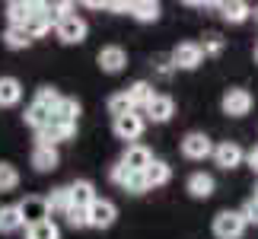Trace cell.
<instances>
[{
  "mask_svg": "<svg viewBox=\"0 0 258 239\" xmlns=\"http://www.w3.org/2000/svg\"><path fill=\"white\" fill-rule=\"evenodd\" d=\"M172 71H198L204 64V51L198 42H178L172 48Z\"/></svg>",
  "mask_w": 258,
  "mask_h": 239,
  "instance_id": "4",
  "label": "cell"
},
{
  "mask_svg": "<svg viewBox=\"0 0 258 239\" xmlns=\"http://www.w3.org/2000/svg\"><path fill=\"white\" fill-rule=\"evenodd\" d=\"M16 207H19V217H23L26 226L48 220V204H45V198H38V195H29L26 201H19Z\"/></svg>",
  "mask_w": 258,
  "mask_h": 239,
  "instance_id": "14",
  "label": "cell"
},
{
  "mask_svg": "<svg viewBox=\"0 0 258 239\" xmlns=\"http://www.w3.org/2000/svg\"><path fill=\"white\" fill-rule=\"evenodd\" d=\"M23 102V83L16 77H0V108H13Z\"/></svg>",
  "mask_w": 258,
  "mask_h": 239,
  "instance_id": "19",
  "label": "cell"
},
{
  "mask_svg": "<svg viewBox=\"0 0 258 239\" xmlns=\"http://www.w3.org/2000/svg\"><path fill=\"white\" fill-rule=\"evenodd\" d=\"M64 217H67V226H74V230H83L86 226V211L83 207H71Z\"/></svg>",
  "mask_w": 258,
  "mask_h": 239,
  "instance_id": "35",
  "label": "cell"
},
{
  "mask_svg": "<svg viewBox=\"0 0 258 239\" xmlns=\"http://www.w3.org/2000/svg\"><path fill=\"white\" fill-rule=\"evenodd\" d=\"M80 112H83V105L77 102L74 96H61V102L54 105V115H51V118H57V122H74V125H77Z\"/></svg>",
  "mask_w": 258,
  "mask_h": 239,
  "instance_id": "24",
  "label": "cell"
},
{
  "mask_svg": "<svg viewBox=\"0 0 258 239\" xmlns=\"http://www.w3.org/2000/svg\"><path fill=\"white\" fill-rule=\"evenodd\" d=\"M96 64H99L102 74H121L127 67V51L121 45H102L99 54H96Z\"/></svg>",
  "mask_w": 258,
  "mask_h": 239,
  "instance_id": "8",
  "label": "cell"
},
{
  "mask_svg": "<svg viewBox=\"0 0 258 239\" xmlns=\"http://www.w3.org/2000/svg\"><path fill=\"white\" fill-rule=\"evenodd\" d=\"M160 13H163V7L156 0H131L127 4V16L137 19V23H156Z\"/></svg>",
  "mask_w": 258,
  "mask_h": 239,
  "instance_id": "18",
  "label": "cell"
},
{
  "mask_svg": "<svg viewBox=\"0 0 258 239\" xmlns=\"http://www.w3.org/2000/svg\"><path fill=\"white\" fill-rule=\"evenodd\" d=\"M118 163H121L127 172H144V169L153 163V153H150V147H144V144H127V150L121 153Z\"/></svg>",
  "mask_w": 258,
  "mask_h": 239,
  "instance_id": "12",
  "label": "cell"
},
{
  "mask_svg": "<svg viewBox=\"0 0 258 239\" xmlns=\"http://www.w3.org/2000/svg\"><path fill=\"white\" fill-rule=\"evenodd\" d=\"M214 153V144H211V137H207L204 131H188L185 137H182V156L185 159H207Z\"/></svg>",
  "mask_w": 258,
  "mask_h": 239,
  "instance_id": "9",
  "label": "cell"
},
{
  "mask_svg": "<svg viewBox=\"0 0 258 239\" xmlns=\"http://www.w3.org/2000/svg\"><path fill=\"white\" fill-rule=\"evenodd\" d=\"M255 23H258V7H255Z\"/></svg>",
  "mask_w": 258,
  "mask_h": 239,
  "instance_id": "39",
  "label": "cell"
},
{
  "mask_svg": "<svg viewBox=\"0 0 258 239\" xmlns=\"http://www.w3.org/2000/svg\"><path fill=\"white\" fill-rule=\"evenodd\" d=\"M124 93H127V99H131V108H134V112H144L147 102H150V99L156 96V93H153V86L147 83V80H137V83H131V86L124 89Z\"/></svg>",
  "mask_w": 258,
  "mask_h": 239,
  "instance_id": "21",
  "label": "cell"
},
{
  "mask_svg": "<svg viewBox=\"0 0 258 239\" xmlns=\"http://www.w3.org/2000/svg\"><path fill=\"white\" fill-rule=\"evenodd\" d=\"M23 118H26V125L32 128V131H42V128H48V125H51V112H48L45 105H38V102H32V105H29Z\"/></svg>",
  "mask_w": 258,
  "mask_h": 239,
  "instance_id": "26",
  "label": "cell"
},
{
  "mask_svg": "<svg viewBox=\"0 0 258 239\" xmlns=\"http://www.w3.org/2000/svg\"><path fill=\"white\" fill-rule=\"evenodd\" d=\"M172 115H175V102H172V96H166V93H156L144 108V122H153V125H166Z\"/></svg>",
  "mask_w": 258,
  "mask_h": 239,
  "instance_id": "10",
  "label": "cell"
},
{
  "mask_svg": "<svg viewBox=\"0 0 258 239\" xmlns=\"http://www.w3.org/2000/svg\"><path fill=\"white\" fill-rule=\"evenodd\" d=\"M77 137V125L74 122H57L51 118V125L42 128V131H35V144H45V147H57L64 141H74Z\"/></svg>",
  "mask_w": 258,
  "mask_h": 239,
  "instance_id": "6",
  "label": "cell"
},
{
  "mask_svg": "<svg viewBox=\"0 0 258 239\" xmlns=\"http://www.w3.org/2000/svg\"><path fill=\"white\" fill-rule=\"evenodd\" d=\"M86 32H89V26H86V19L83 16H64V19H57L54 23V35H57V42L61 45H83L86 42Z\"/></svg>",
  "mask_w": 258,
  "mask_h": 239,
  "instance_id": "1",
  "label": "cell"
},
{
  "mask_svg": "<svg viewBox=\"0 0 258 239\" xmlns=\"http://www.w3.org/2000/svg\"><path fill=\"white\" fill-rule=\"evenodd\" d=\"M45 204H48V214H67L71 211V195H67V188H51Z\"/></svg>",
  "mask_w": 258,
  "mask_h": 239,
  "instance_id": "29",
  "label": "cell"
},
{
  "mask_svg": "<svg viewBox=\"0 0 258 239\" xmlns=\"http://www.w3.org/2000/svg\"><path fill=\"white\" fill-rule=\"evenodd\" d=\"M51 26H54V19L48 16V7L45 4H35V13L29 16V23H26V32H29V38H42V35H48L51 32Z\"/></svg>",
  "mask_w": 258,
  "mask_h": 239,
  "instance_id": "16",
  "label": "cell"
},
{
  "mask_svg": "<svg viewBox=\"0 0 258 239\" xmlns=\"http://www.w3.org/2000/svg\"><path fill=\"white\" fill-rule=\"evenodd\" d=\"M127 175H131V172H127V169H124L121 163H115L112 169H108V178H112L115 185H124V182H127Z\"/></svg>",
  "mask_w": 258,
  "mask_h": 239,
  "instance_id": "37",
  "label": "cell"
},
{
  "mask_svg": "<svg viewBox=\"0 0 258 239\" xmlns=\"http://www.w3.org/2000/svg\"><path fill=\"white\" fill-rule=\"evenodd\" d=\"M29 163H32L35 172H54L57 166H61V153H57V147H45V144H35L32 147V156H29Z\"/></svg>",
  "mask_w": 258,
  "mask_h": 239,
  "instance_id": "13",
  "label": "cell"
},
{
  "mask_svg": "<svg viewBox=\"0 0 258 239\" xmlns=\"http://www.w3.org/2000/svg\"><path fill=\"white\" fill-rule=\"evenodd\" d=\"M23 217H19V207L16 204H7V207H0V233H16V230H23Z\"/></svg>",
  "mask_w": 258,
  "mask_h": 239,
  "instance_id": "27",
  "label": "cell"
},
{
  "mask_svg": "<svg viewBox=\"0 0 258 239\" xmlns=\"http://www.w3.org/2000/svg\"><path fill=\"white\" fill-rule=\"evenodd\" d=\"M26 239H61V226L54 220L32 223V226H26Z\"/></svg>",
  "mask_w": 258,
  "mask_h": 239,
  "instance_id": "28",
  "label": "cell"
},
{
  "mask_svg": "<svg viewBox=\"0 0 258 239\" xmlns=\"http://www.w3.org/2000/svg\"><path fill=\"white\" fill-rule=\"evenodd\" d=\"M4 45L10 51H26V48L32 45V38H29L26 26H7L4 29Z\"/></svg>",
  "mask_w": 258,
  "mask_h": 239,
  "instance_id": "23",
  "label": "cell"
},
{
  "mask_svg": "<svg viewBox=\"0 0 258 239\" xmlns=\"http://www.w3.org/2000/svg\"><path fill=\"white\" fill-rule=\"evenodd\" d=\"M255 61H258V45H255Z\"/></svg>",
  "mask_w": 258,
  "mask_h": 239,
  "instance_id": "40",
  "label": "cell"
},
{
  "mask_svg": "<svg viewBox=\"0 0 258 239\" xmlns=\"http://www.w3.org/2000/svg\"><path fill=\"white\" fill-rule=\"evenodd\" d=\"M255 198H258V185H255Z\"/></svg>",
  "mask_w": 258,
  "mask_h": 239,
  "instance_id": "41",
  "label": "cell"
},
{
  "mask_svg": "<svg viewBox=\"0 0 258 239\" xmlns=\"http://www.w3.org/2000/svg\"><path fill=\"white\" fill-rule=\"evenodd\" d=\"M115 220H118V207L108 198H96L86 207V226H93V230H108Z\"/></svg>",
  "mask_w": 258,
  "mask_h": 239,
  "instance_id": "5",
  "label": "cell"
},
{
  "mask_svg": "<svg viewBox=\"0 0 258 239\" xmlns=\"http://www.w3.org/2000/svg\"><path fill=\"white\" fill-rule=\"evenodd\" d=\"M211 159L220 169H236V166H242V159H245V150L236 141H223V144H214V153H211Z\"/></svg>",
  "mask_w": 258,
  "mask_h": 239,
  "instance_id": "11",
  "label": "cell"
},
{
  "mask_svg": "<svg viewBox=\"0 0 258 239\" xmlns=\"http://www.w3.org/2000/svg\"><path fill=\"white\" fill-rule=\"evenodd\" d=\"M67 195H71V207H83V211L99 198L96 185L89 182V178H77V182H71V185H67Z\"/></svg>",
  "mask_w": 258,
  "mask_h": 239,
  "instance_id": "15",
  "label": "cell"
},
{
  "mask_svg": "<svg viewBox=\"0 0 258 239\" xmlns=\"http://www.w3.org/2000/svg\"><path fill=\"white\" fill-rule=\"evenodd\" d=\"M32 102H38V105H45L48 112L54 115V105L61 102V93H57L54 86H38V89H35V99H32Z\"/></svg>",
  "mask_w": 258,
  "mask_h": 239,
  "instance_id": "32",
  "label": "cell"
},
{
  "mask_svg": "<svg viewBox=\"0 0 258 239\" xmlns=\"http://www.w3.org/2000/svg\"><path fill=\"white\" fill-rule=\"evenodd\" d=\"M185 192L195 198V201H207L214 195V175L211 172H191L185 182Z\"/></svg>",
  "mask_w": 258,
  "mask_h": 239,
  "instance_id": "17",
  "label": "cell"
},
{
  "mask_svg": "<svg viewBox=\"0 0 258 239\" xmlns=\"http://www.w3.org/2000/svg\"><path fill=\"white\" fill-rule=\"evenodd\" d=\"M16 188H19V169L0 159V192H16Z\"/></svg>",
  "mask_w": 258,
  "mask_h": 239,
  "instance_id": "30",
  "label": "cell"
},
{
  "mask_svg": "<svg viewBox=\"0 0 258 239\" xmlns=\"http://www.w3.org/2000/svg\"><path fill=\"white\" fill-rule=\"evenodd\" d=\"M252 105H255V99H252L249 89H242V86H230L220 99L223 115H230V118H245L252 112Z\"/></svg>",
  "mask_w": 258,
  "mask_h": 239,
  "instance_id": "2",
  "label": "cell"
},
{
  "mask_svg": "<svg viewBox=\"0 0 258 239\" xmlns=\"http://www.w3.org/2000/svg\"><path fill=\"white\" fill-rule=\"evenodd\" d=\"M144 178H147V188H160L172 178V166L163 163V159H153V163L144 169Z\"/></svg>",
  "mask_w": 258,
  "mask_h": 239,
  "instance_id": "22",
  "label": "cell"
},
{
  "mask_svg": "<svg viewBox=\"0 0 258 239\" xmlns=\"http://www.w3.org/2000/svg\"><path fill=\"white\" fill-rule=\"evenodd\" d=\"M242 217H245V223H258V198H249V201H245Z\"/></svg>",
  "mask_w": 258,
  "mask_h": 239,
  "instance_id": "36",
  "label": "cell"
},
{
  "mask_svg": "<svg viewBox=\"0 0 258 239\" xmlns=\"http://www.w3.org/2000/svg\"><path fill=\"white\" fill-rule=\"evenodd\" d=\"M245 159H249V166H252L255 172H258V147H252V150L245 153Z\"/></svg>",
  "mask_w": 258,
  "mask_h": 239,
  "instance_id": "38",
  "label": "cell"
},
{
  "mask_svg": "<svg viewBox=\"0 0 258 239\" xmlns=\"http://www.w3.org/2000/svg\"><path fill=\"white\" fill-rule=\"evenodd\" d=\"M105 108H108V115H112V118H121V115H127V112H134V108H131V99H127L124 89H121V93H112V96H108Z\"/></svg>",
  "mask_w": 258,
  "mask_h": 239,
  "instance_id": "31",
  "label": "cell"
},
{
  "mask_svg": "<svg viewBox=\"0 0 258 239\" xmlns=\"http://www.w3.org/2000/svg\"><path fill=\"white\" fill-rule=\"evenodd\" d=\"M144 128H147V122H144L141 112H127V115H121V118H112L115 137H118V141H127V144H134L137 137L144 134Z\"/></svg>",
  "mask_w": 258,
  "mask_h": 239,
  "instance_id": "7",
  "label": "cell"
},
{
  "mask_svg": "<svg viewBox=\"0 0 258 239\" xmlns=\"http://www.w3.org/2000/svg\"><path fill=\"white\" fill-rule=\"evenodd\" d=\"M245 217H242V211H220L214 217V236L217 239H242V233H245Z\"/></svg>",
  "mask_w": 258,
  "mask_h": 239,
  "instance_id": "3",
  "label": "cell"
},
{
  "mask_svg": "<svg viewBox=\"0 0 258 239\" xmlns=\"http://www.w3.org/2000/svg\"><path fill=\"white\" fill-rule=\"evenodd\" d=\"M121 188H124V192H131V195H144V192H150V188H147L144 172H131V175H127V182H124Z\"/></svg>",
  "mask_w": 258,
  "mask_h": 239,
  "instance_id": "34",
  "label": "cell"
},
{
  "mask_svg": "<svg viewBox=\"0 0 258 239\" xmlns=\"http://www.w3.org/2000/svg\"><path fill=\"white\" fill-rule=\"evenodd\" d=\"M32 13H35V4H23V0H13V4H7V26H26Z\"/></svg>",
  "mask_w": 258,
  "mask_h": 239,
  "instance_id": "25",
  "label": "cell"
},
{
  "mask_svg": "<svg viewBox=\"0 0 258 239\" xmlns=\"http://www.w3.org/2000/svg\"><path fill=\"white\" fill-rule=\"evenodd\" d=\"M201 45V51H204V57H217V54H223V48H226V42L217 32H207L204 35V42H198Z\"/></svg>",
  "mask_w": 258,
  "mask_h": 239,
  "instance_id": "33",
  "label": "cell"
},
{
  "mask_svg": "<svg viewBox=\"0 0 258 239\" xmlns=\"http://www.w3.org/2000/svg\"><path fill=\"white\" fill-rule=\"evenodd\" d=\"M217 10H220V19H223V23H230V26H242L245 19L252 16V7H249V4H242V0H233V4H220Z\"/></svg>",
  "mask_w": 258,
  "mask_h": 239,
  "instance_id": "20",
  "label": "cell"
}]
</instances>
